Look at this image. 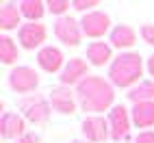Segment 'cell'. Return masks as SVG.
Returning a JSON list of instances; mask_svg holds the SVG:
<instances>
[{"label": "cell", "instance_id": "obj_1", "mask_svg": "<svg viewBox=\"0 0 154 143\" xmlns=\"http://www.w3.org/2000/svg\"><path fill=\"white\" fill-rule=\"evenodd\" d=\"M76 98H78V106L85 113L98 115L115 106L113 104L115 102V87L111 85L109 78L89 74L80 85H76Z\"/></svg>", "mask_w": 154, "mask_h": 143}, {"label": "cell", "instance_id": "obj_2", "mask_svg": "<svg viewBox=\"0 0 154 143\" xmlns=\"http://www.w3.org/2000/svg\"><path fill=\"white\" fill-rule=\"evenodd\" d=\"M143 76V59L139 52H119L113 63L109 65V80L113 87L119 89H132L141 83Z\"/></svg>", "mask_w": 154, "mask_h": 143}, {"label": "cell", "instance_id": "obj_3", "mask_svg": "<svg viewBox=\"0 0 154 143\" xmlns=\"http://www.w3.org/2000/svg\"><path fill=\"white\" fill-rule=\"evenodd\" d=\"M20 115H22L26 121H30V124H46V121L50 119V111H52V106H50V100L44 98L42 93H30V96H24L22 100H20Z\"/></svg>", "mask_w": 154, "mask_h": 143}, {"label": "cell", "instance_id": "obj_4", "mask_svg": "<svg viewBox=\"0 0 154 143\" xmlns=\"http://www.w3.org/2000/svg\"><path fill=\"white\" fill-rule=\"evenodd\" d=\"M9 87H11V91H15V93L30 96L39 87V74L28 65H17V67H13L9 72Z\"/></svg>", "mask_w": 154, "mask_h": 143}, {"label": "cell", "instance_id": "obj_5", "mask_svg": "<svg viewBox=\"0 0 154 143\" xmlns=\"http://www.w3.org/2000/svg\"><path fill=\"white\" fill-rule=\"evenodd\" d=\"M80 28H83V35L89 39H100L106 33H111V17L104 11H89L80 17Z\"/></svg>", "mask_w": 154, "mask_h": 143}, {"label": "cell", "instance_id": "obj_6", "mask_svg": "<svg viewBox=\"0 0 154 143\" xmlns=\"http://www.w3.org/2000/svg\"><path fill=\"white\" fill-rule=\"evenodd\" d=\"M48 100H50L52 111H57L59 115H74L76 108H78L76 89H72V87H63V85L54 87L52 91H50Z\"/></svg>", "mask_w": 154, "mask_h": 143}, {"label": "cell", "instance_id": "obj_7", "mask_svg": "<svg viewBox=\"0 0 154 143\" xmlns=\"http://www.w3.org/2000/svg\"><path fill=\"white\" fill-rule=\"evenodd\" d=\"M130 126H132V117H130V108L124 104H115L109 111V128H111V139L113 141H122L130 135Z\"/></svg>", "mask_w": 154, "mask_h": 143}, {"label": "cell", "instance_id": "obj_8", "mask_svg": "<svg viewBox=\"0 0 154 143\" xmlns=\"http://www.w3.org/2000/svg\"><path fill=\"white\" fill-rule=\"evenodd\" d=\"M48 39V28L42 22H24L22 28L17 30V41L24 50L44 48V41Z\"/></svg>", "mask_w": 154, "mask_h": 143}, {"label": "cell", "instance_id": "obj_9", "mask_svg": "<svg viewBox=\"0 0 154 143\" xmlns=\"http://www.w3.org/2000/svg\"><path fill=\"white\" fill-rule=\"evenodd\" d=\"M54 37L59 39L63 46H78L80 44V39H83V28H80V22H76L74 17H57V22H54Z\"/></svg>", "mask_w": 154, "mask_h": 143}, {"label": "cell", "instance_id": "obj_10", "mask_svg": "<svg viewBox=\"0 0 154 143\" xmlns=\"http://www.w3.org/2000/svg\"><path fill=\"white\" fill-rule=\"evenodd\" d=\"M83 137L89 143H102L111 137V128H109V119L100 117V115H87L80 124Z\"/></svg>", "mask_w": 154, "mask_h": 143}, {"label": "cell", "instance_id": "obj_11", "mask_svg": "<svg viewBox=\"0 0 154 143\" xmlns=\"http://www.w3.org/2000/svg\"><path fill=\"white\" fill-rule=\"evenodd\" d=\"M87 76H89V63L85 59H80V56H74V59H69L65 63L63 69H61L59 80H61L63 87H72V85H80Z\"/></svg>", "mask_w": 154, "mask_h": 143}, {"label": "cell", "instance_id": "obj_12", "mask_svg": "<svg viewBox=\"0 0 154 143\" xmlns=\"http://www.w3.org/2000/svg\"><path fill=\"white\" fill-rule=\"evenodd\" d=\"M65 56L61 52V48L57 46H44L42 50H37V65L42 67L46 74H61V69L65 67Z\"/></svg>", "mask_w": 154, "mask_h": 143}, {"label": "cell", "instance_id": "obj_13", "mask_svg": "<svg viewBox=\"0 0 154 143\" xmlns=\"http://www.w3.org/2000/svg\"><path fill=\"white\" fill-rule=\"evenodd\" d=\"M109 44L122 52H130V48L137 44V30L130 24H117L109 33Z\"/></svg>", "mask_w": 154, "mask_h": 143}, {"label": "cell", "instance_id": "obj_14", "mask_svg": "<svg viewBox=\"0 0 154 143\" xmlns=\"http://www.w3.org/2000/svg\"><path fill=\"white\" fill-rule=\"evenodd\" d=\"M113 46L109 41H91L87 46V63L94 67H104L113 63Z\"/></svg>", "mask_w": 154, "mask_h": 143}, {"label": "cell", "instance_id": "obj_15", "mask_svg": "<svg viewBox=\"0 0 154 143\" xmlns=\"http://www.w3.org/2000/svg\"><path fill=\"white\" fill-rule=\"evenodd\" d=\"M26 119L20 113H5L2 119H0V135L5 139H20L26 135Z\"/></svg>", "mask_w": 154, "mask_h": 143}, {"label": "cell", "instance_id": "obj_16", "mask_svg": "<svg viewBox=\"0 0 154 143\" xmlns=\"http://www.w3.org/2000/svg\"><path fill=\"white\" fill-rule=\"evenodd\" d=\"M22 13H20V7L13 5V2H5L0 7V28L5 30H20L22 28Z\"/></svg>", "mask_w": 154, "mask_h": 143}, {"label": "cell", "instance_id": "obj_17", "mask_svg": "<svg viewBox=\"0 0 154 143\" xmlns=\"http://www.w3.org/2000/svg\"><path fill=\"white\" fill-rule=\"evenodd\" d=\"M130 117H132V126H137V128H152L154 126V102L132 104Z\"/></svg>", "mask_w": 154, "mask_h": 143}, {"label": "cell", "instance_id": "obj_18", "mask_svg": "<svg viewBox=\"0 0 154 143\" xmlns=\"http://www.w3.org/2000/svg\"><path fill=\"white\" fill-rule=\"evenodd\" d=\"M17 7L22 17H26V22H42L44 13L48 11L46 2L42 0H22V2H17Z\"/></svg>", "mask_w": 154, "mask_h": 143}, {"label": "cell", "instance_id": "obj_19", "mask_svg": "<svg viewBox=\"0 0 154 143\" xmlns=\"http://www.w3.org/2000/svg\"><path fill=\"white\" fill-rule=\"evenodd\" d=\"M128 100L132 104H141V102H154V80H141L128 91Z\"/></svg>", "mask_w": 154, "mask_h": 143}, {"label": "cell", "instance_id": "obj_20", "mask_svg": "<svg viewBox=\"0 0 154 143\" xmlns=\"http://www.w3.org/2000/svg\"><path fill=\"white\" fill-rule=\"evenodd\" d=\"M17 56H20L17 44L9 35H0V61L5 65H13L17 61Z\"/></svg>", "mask_w": 154, "mask_h": 143}, {"label": "cell", "instance_id": "obj_21", "mask_svg": "<svg viewBox=\"0 0 154 143\" xmlns=\"http://www.w3.org/2000/svg\"><path fill=\"white\" fill-rule=\"evenodd\" d=\"M46 7H48V11L52 13V15H57V17H65V13L69 11L72 2H69V0H48Z\"/></svg>", "mask_w": 154, "mask_h": 143}, {"label": "cell", "instance_id": "obj_22", "mask_svg": "<svg viewBox=\"0 0 154 143\" xmlns=\"http://www.w3.org/2000/svg\"><path fill=\"white\" fill-rule=\"evenodd\" d=\"M100 2L98 0H74V2H72V7L76 9V11H80V13H89V11H96L94 7H98Z\"/></svg>", "mask_w": 154, "mask_h": 143}, {"label": "cell", "instance_id": "obj_23", "mask_svg": "<svg viewBox=\"0 0 154 143\" xmlns=\"http://www.w3.org/2000/svg\"><path fill=\"white\" fill-rule=\"evenodd\" d=\"M139 35L150 48H154V24H143L141 30H139Z\"/></svg>", "mask_w": 154, "mask_h": 143}, {"label": "cell", "instance_id": "obj_24", "mask_svg": "<svg viewBox=\"0 0 154 143\" xmlns=\"http://www.w3.org/2000/svg\"><path fill=\"white\" fill-rule=\"evenodd\" d=\"M135 143H154V132L152 130H141L135 137Z\"/></svg>", "mask_w": 154, "mask_h": 143}, {"label": "cell", "instance_id": "obj_25", "mask_svg": "<svg viewBox=\"0 0 154 143\" xmlns=\"http://www.w3.org/2000/svg\"><path fill=\"white\" fill-rule=\"evenodd\" d=\"M15 143H42V139H39V135H35V132H26V135L20 137Z\"/></svg>", "mask_w": 154, "mask_h": 143}, {"label": "cell", "instance_id": "obj_26", "mask_svg": "<svg viewBox=\"0 0 154 143\" xmlns=\"http://www.w3.org/2000/svg\"><path fill=\"white\" fill-rule=\"evenodd\" d=\"M146 69H148V74L154 78V54H152V56L146 61Z\"/></svg>", "mask_w": 154, "mask_h": 143}, {"label": "cell", "instance_id": "obj_27", "mask_svg": "<svg viewBox=\"0 0 154 143\" xmlns=\"http://www.w3.org/2000/svg\"><path fill=\"white\" fill-rule=\"evenodd\" d=\"M74 143H89V141H74Z\"/></svg>", "mask_w": 154, "mask_h": 143}]
</instances>
